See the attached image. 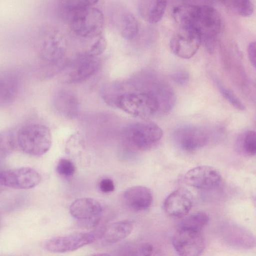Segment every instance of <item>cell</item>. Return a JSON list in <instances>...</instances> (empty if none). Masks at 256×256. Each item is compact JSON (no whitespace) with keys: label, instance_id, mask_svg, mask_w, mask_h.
Listing matches in <instances>:
<instances>
[{"label":"cell","instance_id":"cell-17","mask_svg":"<svg viewBox=\"0 0 256 256\" xmlns=\"http://www.w3.org/2000/svg\"><path fill=\"white\" fill-rule=\"evenodd\" d=\"M123 198L126 206L134 211L148 209L153 200L150 190L142 186H134L128 188L124 193Z\"/></svg>","mask_w":256,"mask_h":256},{"label":"cell","instance_id":"cell-2","mask_svg":"<svg viewBox=\"0 0 256 256\" xmlns=\"http://www.w3.org/2000/svg\"><path fill=\"white\" fill-rule=\"evenodd\" d=\"M66 41L58 29L49 27L41 30L34 46L31 64L32 75L45 80L60 72L66 64Z\"/></svg>","mask_w":256,"mask_h":256},{"label":"cell","instance_id":"cell-5","mask_svg":"<svg viewBox=\"0 0 256 256\" xmlns=\"http://www.w3.org/2000/svg\"><path fill=\"white\" fill-rule=\"evenodd\" d=\"M17 142L20 148L24 153L40 156L50 149L52 136L46 126L39 124H30L19 130Z\"/></svg>","mask_w":256,"mask_h":256},{"label":"cell","instance_id":"cell-28","mask_svg":"<svg viewBox=\"0 0 256 256\" xmlns=\"http://www.w3.org/2000/svg\"><path fill=\"white\" fill-rule=\"evenodd\" d=\"M56 170L60 175L70 176L74 174L76 168L73 162L70 160L61 158L58 161Z\"/></svg>","mask_w":256,"mask_h":256},{"label":"cell","instance_id":"cell-13","mask_svg":"<svg viewBox=\"0 0 256 256\" xmlns=\"http://www.w3.org/2000/svg\"><path fill=\"white\" fill-rule=\"evenodd\" d=\"M176 144L182 150L192 152L204 146L208 142L207 132L194 126H184L177 128L174 134Z\"/></svg>","mask_w":256,"mask_h":256},{"label":"cell","instance_id":"cell-23","mask_svg":"<svg viewBox=\"0 0 256 256\" xmlns=\"http://www.w3.org/2000/svg\"><path fill=\"white\" fill-rule=\"evenodd\" d=\"M240 146L244 154L252 156L256 153V134L254 130L246 132L240 140Z\"/></svg>","mask_w":256,"mask_h":256},{"label":"cell","instance_id":"cell-18","mask_svg":"<svg viewBox=\"0 0 256 256\" xmlns=\"http://www.w3.org/2000/svg\"><path fill=\"white\" fill-rule=\"evenodd\" d=\"M54 105L56 110L62 116L68 118H74L80 110L78 96L70 90L62 88L55 94Z\"/></svg>","mask_w":256,"mask_h":256},{"label":"cell","instance_id":"cell-9","mask_svg":"<svg viewBox=\"0 0 256 256\" xmlns=\"http://www.w3.org/2000/svg\"><path fill=\"white\" fill-rule=\"evenodd\" d=\"M40 181L39 173L30 167H22L0 172V186L14 189L27 190L36 186Z\"/></svg>","mask_w":256,"mask_h":256},{"label":"cell","instance_id":"cell-26","mask_svg":"<svg viewBox=\"0 0 256 256\" xmlns=\"http://www.w3.org/2000/svg\"><path fill=\"white\" fill-rule=\"evenodd\" d=\"M14 142L12 136L8 132L0 134V160L6 156L13 149Z\"/></svg>","mask_w":256,"mask_h":256},{"label":"cell","instance_id":"cell-7","mask_svg":"<svg viewBox=\"0 0 256 256\" xmlns=\"http://www.w3.org/2000/svg\"><path fill=\"white\" fill-rule=\"evenodd\" d=\"M172 244L180 256H200L205 248L206 240L202 232L177 228Z\"/></svg>","mask_w":256,"mask_h":256},{"label":"cell","instance_id":"cell-4","mask_svg":"<svg viewBox=\"0 0 256 256\" xmlns=\"http://www.w3.org/2000/svg\"><path fill=\"white\" fill-rule=\"evenodd\" d=\"M94 4L92 0H76L60 14L77 35L84 38H97L101 36L104 20L102 12L94 7Z\"/></svg>","mask_w":256,"mask_h":256},{"label":"cell","instance_id":"cell-8","mask_svg":"<svg viewBox=\"0 0 256 256\" xmlns=\"http://www.w3.org/2000/svg\"><path fill=\"white\" fill-rule=\"evenodd\" d=\"M70 214L78 222V224L86 228L95 227L99 223L102 208L100 202L90 198H78L70 207Z\"/></svg>","mask_w":256,"mask_h":256},{"label":"cell","instance_id":"cell-16","mask_svg":"<svg viewBox=\"0 0 256 256\" xmlns=\"http://www.w3.org/2000/svg\"><path fill=\"white\" fill-rule=\"evenodd\" d=\"M21 82L20 73L13 68L0 70V106L12 102L18 94Z\"/></svg>","mask_w":256,"mask_h":256},{"label":"cell","instance_id":"cell-25","mask_svg":"<svg viewBox=\"0 0 256 256\" xmlns=\"http://www.w3.org/2000/svg\"><path fill=\"white\" fill-rule=\"evenodd\" d=\"M216 83L220 92L223 96L236 108L244 110L246 107L244 104L230 90L224 86L220 81L216 80Z\"/></svg>","mask_w":256,"mask_h":256},{"label":"cell","instance_id":"cell-10","mask_svg":"<svg viewBox=\"0 0 256 256\" xmlns=\"http://www.w3.org/2000/svg\"><path fill=\"white\" fill-rule=\"evenodd\" d=\"M96 237V234L92 232L56 236L48 240L44 244V248L54 253L71 252L94 242Z\"/></svg>","mask_w":256,"mask_h":256},{"label":"cell","instance_id":"cell-15","mask_svg":"<svg viewBox=\"0 0 256 256\" xmlns=\"http://www.w3.org/2000/svg\"><path fill=\"white\" fill-rule=\"evenodd\" d=\"M101 66L98 57L89 56L86 54L78 58L72 64L67 80L76 84L86 80L94 75Z\"/></svg>","mask_w":256,"mask_h":256},{"label":"cell","instance_id":"cell-21","mask_svg":"<svg viewBox=\"0 0 256 256\" xmlns=\"http://www.w3.org/2000/svg\"><path fill=\"white\" fill-rule=\"evenodd\" d=\"M209 216L205 212H198L183 218L178 224V228L188 229L202 232L208 224Z\"/></svg>","mask_w":256,"mask_h":256},{"label":"cell","instance_id":"cell-20","mask_svg":"<svg viewBox=\"0 0 256 256\" xmlns=\"http://www.w3.org/2000/svg\"><path fill=\"white\" fill-rule=\"evenodd\" d=\"M166 2L163 0H142L139 2L138 9L143 18L154 24L162 18L166 7Z\"/></svg>","mask_w":256,"mask_h":256},{"label":"cell","instance_id":"cell-14","mask_svg":"<svg viewBox=\"0 0 256 256\" xmlns=\"http://www.w3.org/2000/svg\"><path fill=\"white\" fill-rule=\"evenodd\" d=\"M192 204V193L186 188H180L171 192L165 198L163 208L170 216L181 218L190 210Z\"/></svg>","mask_w":256,"mask_h":256},{"label":"cell","instance_id":"cell-27","mask_svg":"<svg viewBox=\"0 0 256 256\" xmlns=\"http://www.w3.org/2000/svg\"><path fill=\"white\" fill-rule=\"evenodd\" d=\"M106 40L105 38L100 36L93 43L86 53V54L94 57H98L102 54L106 48Z\"/></svg>","mask_w":256,"mask_h":256},{"label":"cell","instance_id":"cell-22","mask_svg":"<svg viewBox=\"0 0 256 256\" xmlns=\"http://www.w3.org/2000/svg\"><path fill=\"white\" fill-rule=\"evenodd\" d=\"M138 32V24L136 17L130 12L124 13L120 22V33L126 40L133 39Z\"/></svg>","mask_w":256,"mask_h":256},{"label":"cell","instance_id":"cell-30","mask_svg":"<svg viewBox=\"0 0 256 256\" xmlns=\"http://www.w3.org/2000/svg\"><path fill=\"white\" fill-rule=\"evenodd\" d=\"M172 78L175 82L180 85H183L188 81L189 75L186 72L180 70L173 74Z\"/></svg>","mask_w":256,"mask_h":256},{"label":"cell","instance_id":"cell-31","mask_svg":"<svg viewBox=\"0 0 256 256\" xmlns=\"http://www.w3.org/2000/svg\"><path fill=\"white\" fill-rule=\"evenodd\" d=\"M100 190L104 193H108L113 192L114 190V185L113 181L110 178H104L99 184Z\"/></svg>","mask_w":256,"mask_h":256},{"label":"cell","instance_id":"cell-24","mask_svg":"<svg viewBox=\"0 0 256 256\" xmlns=\"http://www.w3.org/2000/svg\"><path fill=\"white\" fill-rule=\"evenodd\" d=\"M223 2L236 14L242 16H250L254 12V4L250 1L232 0L224 1Z\"/></svg>","mask_w":256,"mask_h":256},{"label":"cell","instance_id":"cell-12","mask_svg":"<svg viewBox=\"0 0 256 256\" xmlns=\"http://www.w3.org/2000/svg\"><path fill=\"white\" fill-rule=\"evenodd\" d=\"M222 180L221 174L216 168L209 166H200L186 172L184 176L185 182L191 186L204 190L217 187Z\"/></svg>","mask_w":256,"mask_h":256},{"label":"cell","instance_id":"cell-19","mask_svg":"<svg viewBox=\"0 0 256 256\" xmlns=\"http://www.w3.org/2000/svg\"><path fill=\"white\" fill-rule=\"evenodd\" d=\"M133 228L134 222L132 220H123L116 222L108 226L100 236L106 244H115L130 235Z\"/></svg>","mask_w":256,"mask_h":256},{"label":"cell","instance_id":"cell-3","mask_svg":"<svg viewBox=\"0 0 256 256\" xmlns=\"http://www.w3.org/2000/svg\"><path fill=\"white\" fill-rule=\"evenodd\" d=\"M174 18L180 28L196 30L208 51L214 52L216 38L222 28L220 16L216 8L208 5L184 4L176 8Z\"/></svg>","mask_w":256,"mask_h":256},{"label":"cell","instance_id":"cell-32","mask_svg":"<svg viewBox=\"0 0 256 256\" xmlns=\"http://www.w3.org/2000/svg\"><path fill=\"white\" fill-rule=\"evenodd\" d=\"M248 54L252 66L256 67V43L254 42H250L248 47Z\"/></svg>","mask_w":256,"mask_h":256},{"label":"cell","instance_id":"cell-33","mask_svg":"<svg viewBox=\"0 0 256 256\" xmlns=\"http://www.w3.org/2000/svg\"><path fill=\"white\" fill-rule=\"evenodd\" d=\"M89 256H110L108 254L106 253H98L96 254H93L90 255Z\"/></svg>","mask_w":256,"mask_h":256},{"label":"cell","instance_id":"cell-6","mask_svg":"<svg viewBox=\"0 0 256 256\" xmlns=\"http://www.w3.org/2000/svg\"><path fill=\"white\" fill-rule=\"evenodd\" d=\"M163 136L162 128L156 124L148 122H138L128 127L124 138L132 147L139 150L152 148Z\"/></svg>","mask_w":256,"mask_h":256},{"label":"cell","instance_id":"cell-11","mask_svg":"<svg viewBox=\"0 0 256 256\" xmlns=\"http://www.w3.org/2000/svg\"><path fill=\"white\" fill-rule=\"evenodd\" d=\"M202 43L199 33L191 28H180L172 38L170 48L176 56L184 59L192 57Z\"/></svg>","mask_w":256,"mask_h":256},{"label":"cell","instance_id":"cell-1","mask_svg":"<svg viewBox=\"0 0 256 256\" xmlns=\"http://www.w3.org/2000/svg\"><path fill=\"white\" fill-rule=\"evenodd\" d=\"M107 87L104 92L105 101L140 118L170 112L176 102L172 88L154 74H146Z\"/></svg>","mask_w":256,"mask_h":256},{"label":"cell","instance_id":"cell-29","mask_svg":"<svg viewBox=\"0 0 256 256\" xmlns=\"http://www.w3.org/2000/svg\"><path fill=\"white\" fill-rule=\"evenodd\" d=\"M152 246L146 242L138 247L131 256H152Z\"/></svg>","mask_w":256,"mask_h":256}]
</instances>
